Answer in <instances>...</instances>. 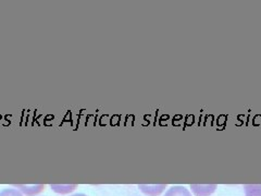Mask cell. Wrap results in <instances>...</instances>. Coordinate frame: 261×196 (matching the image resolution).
I'll return each mask as SVG.
<instances>
[{
    "instance_id": "obj_4",
    "label": "cell",
    "mask_w": 261,
    "mask_h": 196,
    "mask_svg": "<svg viewBox=\"0 0 261 196\" xmlns=\"http://www.w3.org/2000/svg\"><path fill=\"white\" fill-rule=\"evenodd\" d=\"M165 196H192L191 192L185 186L174 185L166 192Z\"/></svg>"
},
{
    "instance_id": "obj_3",
    "label": "cell",
    "mask_w": 261,
    "mask_h": 196,
    "mask_svg": "<svg viewBox=\"0 0 261 196\" xmlns=\"http://www.w3.org/2000/svg\"><path fill=\"white\" fill-rule=\"evenodd\" d=\"M192 192L196 195V196H209L211 194H214L217 185L216 184H193L191 185Z\"/></svg>"
},
{
    "instance_id": "obj_6",
    "label": "cell",
    "mask_w": 261,
    "mask_h": 196,
    "mask_svg": "<svg viewBox=\"0 0 261 196\" xmlns=\"http://www.w3.org/2000/svg\"><path fill=\"white\" fill-rule=\"evenodd\" d=\"M51 189L56 192V193H59V194H68L74 191L76 189V185H56L53 184L51 185Z\"/></svg>"
},
{
    "instance_id": "obj_7",
    "label": "cell",
    "mask_w": 261,
    "mask_h": 196,
    "mask_svg": "<svg viewBox=\"0 0 261 196\" xmlns=\"http://www.w3.org/2000/svg\"><path fill=\"white\" fill-rule=\"evenodd\" d=\"M0 196H23L22 193L15 189H5L0 192Z\"/></svg>"
},
{
    "instance_id": "obj_1",
    "label": "cell",
    "mask_w": 261,
    "mask_h": 196,
    "mask_svg": "<svg viewBox=\"0 0 261 196\" xmlns=\"http://www.w3.org/2000/svg\"><path fill=\"white\" fill-rule=\"evenodd\" d=\"M14 187L21 193L25 194L28 196H34L39 193H42L45 189V184H32V185H21V184H15Z\"/></svg>"
},
{
    "instance_id": "obj_2",
    "label": "cell",
    "mask_w": 261,
    "mask_h": 196,
    "mask_svg": "<svg viewBox=\"0 0 261 196\" xmlns=\"http://www.w3.org/2000/svg\"><path fill=\"white\" fill-rule=\"evenodd\" d=\"M138 189L146 195L157 196L167 189V184H140L138 185Z\"/></svg>"
},
{
    "instance_id": "obj_8",
    "label": "cell",
    "mask_w": 261,
    "mask_h": 196,
    "mask_svg": "<svg viewBox=\"0 0 261 196\" xmlns=\"http://www.w3.org/2000/svg\"><path fill=\"white\" fill-rule=\"evenodd\" d=\"M72 196H87V195H85V194H74V195H72Z\"/></svg>"
},
{
    "instance_id": "obj_5",
    "label": "cell",
    "mask_w": 261,
    "mask_h": 196,
    "mask_svg": "<svg viewBox=\"0 0 261 196\" xmlns=\"http://www.w3.org/2000/svg\"><path fill=\"white\" fill-rule=\"evenodd\" d=\"M245 196H261V185L246 184L244 185Z\"/></svg>"
}]
</instances>
